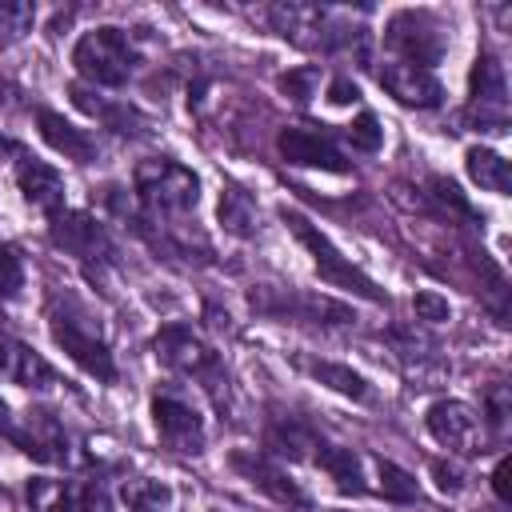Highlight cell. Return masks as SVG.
<instances>
[{"mask_svg":"<svg viewBox=\"0 0 512 512\" xmlns=\"http://www.w3.org/2000/svg\"><path fill=\"white\" fill-rule=\"evenodd\" d=\"M48 332H52L56 348L76 368H84L88 376H96L104 384L116 380V360H112V352L104 344V332H100V324L92 320V312L80 300L52 296V304H48Z\"/></svg>","mask_w":512,"mask_h":512,"instance_id":"obj_1","label":"cell"},{"mask_svg":"<svg viewBox=\"0 0 512 512\" xmlns=\"http://www.w3.org/2000/svg\"><path fill=\"white\" fill-rule=\"evenodd\" d=\"M152 348H156V360H160L164 368L192 376V380L212 396V404L224 412V404H228V372H224V360H220L188 324H164V328L156 332Z\"/></svg>","mask_w":512,"mask_h":512,"instance_id":"obj_2","label":"cell"},{"mask_svg":"<svg viewBox=\"0 0 512 512\" xmlns=\"http://www.w3.org/2000/svg\"><path fill=\"white\" fill-rule=\"evenodd\" d=\"M136 196L148 216H184L200 200V180L180 160L156 156L136 164Z\"/></svg>","mask_w":512,"mask_h":512,"instance_id":"obj_3","label":"cell"},{"mask_svg":"<svg viewBox=\"0 0 512 512\" xmlns=\"http://www.w3.org/2000/svg\"><path fill=\"white\" fill-rule=\"evenodd\" d=\"M72 64H76V72L88 84H96V88H120V84H128V76L136 68V48H132V40H128L124 28L104 24V28H92V32H84L76 40Z\"/></svg>","mask_w":512,"mask_h":512,"instance_id":"obj_4","label":"cell"},{"mask_svg":"<svg viewBox=\"0 0 512 512\" xmlns=\"http://www.w3.org/2000/svg\"><path fill=\"white\" fill-rule=\"evenodd\" d=\"M280 220L288 224V232L304 244V252L312 256V264H316V272L328 280V284H336V288H348V292H356V296H364V300H372V304H384L388 296L356 268V264H348L340 252H336V244L304 216V212H296V208H280Z\"/></svg>","mask_w":512,"mask_h":512,"instance_id":"obj_5","label":"cell"},{"mask_svg":"<svg viewBox=\"0 0 512 512\" xmlns=\"http://www.w3.org/2000/svg\"><path fill=\"white\" fill-rule=\"evenodd\" d=\"M268 20L296 48H336L356 36L348 28H336L332 12L316 8V4H276V8H268Z\"/></svg>","mask_w":512,"mask_h":512,"instance_id":"obj_6","label":"cell"},{"mask_svg":"<svg viewBox=\"0 0 512 512\" xmlns=\"http://www.w3.org/2000/svg\"><path fill=\"white\" fill-rule=\"evenodd\" d=\"M472 88V108L468 116L484 128V132H508V76L504 64L492 52H480L468 76Z\"/></svg>","mask_w":512,"mask_h":512,"instance_id":"obj_7","label":"cell"},{"mask_svg":"<svg viewBox=\"0 0 512 512\" xmlns=\"http://www.w3.org/2000/svg\"><path fill=\"white\" fill-rule=\"evenodd\" d=\"M48 236H52L56 248H64L68 256H76L80 264H108L116 256L112 236L88 212H56L52 224H48Z\"/></svg>","mask_w":512,"mask_h":512,"instance_id":"obj_8","label":"cell"},{"mask_svg":"<svg viewBox=\"0 0 512 512\" xmlns=\"http://www.w3.org/2000/svg\"><path fill=\"white\" fill-rule=\"evenodd\" d=\"M384 44L404 56L400 64H416V68H428V64H436V60L444 56V36H440V28L432 24L428 12H412V8H404V12H396V16L388 20Z\"/></svg>","mask_w":512,"mask_h":512,"instance_id":"obj_9","label":"cell"},{"mask_svg":"<svg viewBox=\"0 0 512 512\" xmlns=\"http://www.w3.org/2000/svg\"><path fill=\"white\" fill-rule=\"evenodd\" d=\"M428 432L456 456H476L484 452V420L472 404L464 400H436L424 416Z\"/></svg>","mask_w":512,"mask_h":512,"instance_id":"obj_10","label":"cell"},{"mask_svg":"<svg viewBox=\"0 0 512 512\" xmlns=\"http://www.w3.org/2000/svg\"><path fill=\"white\" fill-rule=\"evenodd\" d=\"M152 424L172 452H204V420L180 392L152 396Z\"/></svg>","mask_w":512,"mask_h":512,"instance_id":"obj_11","label":"cell"},{"mask_svg":"<svg viewBox=\"0 0 512 512\" xmlns=\"http://www.w3.org/2000/svg\"><path fill=\"white\" fill-rule=\"evenodd\" d=\"M0 380L16 384V388H36V392H48V388H60V372L32 348L24 344L20 336H12L8 328H0Z\"/></svg>","mask_w":512,"mask_h":512,"instance_id":"obj_12","label":"cell"},{"mask_svg":"<svg viewBox=\"0 0 512 512\" xmlns=\"http://www.w3.org/2000/svg\"><path fill=\"white\" fill-rule=\"evenodd\" d=\"M248 304L264 316H292V320H316V324L348 320V308L328 296H304V292H280V288H256L248 292Z\"/></svg>","mask_w":512,"mask_h":512,"instance_id":"obj_13","label":"cell"},{"mask_svg":"<svg viewBox=\"0 0 512 512\" xmlns=\"http://www.w3.org/2000/svg\"><path fill=\"white\" fill-rule=\"evenodd\" d=\"M8 440H12L20 452H28L32 460H40V464H64V460H68V436H64L60 420H56L48 408L24 412V420L12 428Z\"/></svg>","mask_w":512,"mask_h":512,"instance_id":"obj_14","label":"cell"},{"mask_svg":"<svg viewBox=\"0 0 512 512\" xmlns=\"http://www.w3.org/2000/svg\"><path fill=\"white\" fill-rule=\"evenodd\" d=\"M380 84L404 108H440L444 104V84L428 68H416V64H384Z\"/></svg>","mask_w":512,"mask_h":512,"instance_id":"obj_15","label":"cell"},{"mask_svg":"<svg viewBox=\"0 0 512 512\" xmlns=\"http://www.w3.org/2000/svg\"><path fill=\"white\" fill-rule=\"evenodd\" d=\"M276 148L288 164L296 168H328V172H348V160L340 156V148L316 132V128H280Z\"/></svg>","mask_w":512,"mask_h":512,"instance_id":"obj_16","label":"cell"},{"mask_svg":"<svg viewBox=\"0 0 512 512\" xmlns=\"http://www.w3.org/2000/svg\"><path fill=\"white\" fill-rule=\"evenodd\" d=\"M16 188L32 208H40L48 216H56L64 208V176L36 156L16 152Z\"/></svg>","mask_w":512,"mask_h":512,"instance_id":"obj_17","label":"cell"},{"mask_svg":"<svg viewBox=\"0 0 512 512\" xmlns=\"http://www.w3.org/2000/svg\"><path fill=\"white\" fill-rule=\"evenodd\" d=\"M232 468H236L248 484H256L264 496H272L276 504H292V508H304V504H308V496L300 492V484H296L284 468H276L272 460H264V456L236 452V456H232Z\"/></svg>","mask_w":512,"mask_h":512,"instance_id":"obj_18","label":"cell"},{"mask_svg":"<svg viewBox=\"0 0 512 512\" xmlns=\"http://www.w3.org/2000/svg\"><path fill=\"white\" fill-rule=\"evenodd\" d=\"M36 124H40V136L48 140V148H56L64 160H76V164H92V160H96V140H92L84 128L68 124L60 112L40 108V112H36Z\"/></svg>","mask_w":512,"mask_h":512,"instance_id":"obj_19","label":"cell"},{"mask_svg":"<svg viewBox=\"0 0 512 512\" xmlns=\"http://www.w3.org/2000/svg\"><path fill=\"white\" fill-rule=\"evenodd\" d=\"M72 104L76 108H84L88 116H96L104 128H112V132H120V136H140L144 132V116L136 112V108H128V104H112V100H104V96H96V92H88V88H72Z\"/></svg>","mask_w":512,"mask_h":512,"instance_id":"obj_20","label":"cell"},{"mask_svg":"<svg viewBox=\"0 0 512 512\" xmlns=\"http://www.w3.org/2000/svg\"><path fill=\"white\" fill-rule=\"evenodd\" d=\"M312 460H316V464L336 480V488H340V492H348V496H360V492H364L360 456H356L352 448H340V444H316Z\"/></svg>","mask_w":512,"mask_h":512,"instance_id":"obj_21","label":"cell"},{"mask_svg":"<svg viewBox=\"0 0 512 512\" xmlns=\"http://www.w3.org/2000/svg\"><path fill=\"white\" fill-rule=\"evenodd\" d=\"M464 164H468V176H472L480 188H488V192H496V196H508V188H512V168H508V160H504L500 152L476 144V148L464 152Z\"/></svg>","mask_w":512,"mask_h":512,"instance_id":"obj_22","label":"cell"},{"mask_svg":"<svg viewBox=\"0 0 512 512\" xmlns=\"http://www.w3.org/2000/svg\"><path fill=\"white\" fill-rule=\"evenodd\" d=\"M296 364H300L308 376H316L320 384H328L332 392H340V396H352V400H368V380H364L360 372H352L348 364L312 360V356H296Z\"/></svg>","mask_w":512,"mask_h":512,"instance_id":"obj_23","label":"cell"},{"mask_svg":"<svg viewBox=\"0 0 512 512\" xmlns=\"http://www.w3.org/2000/svg\"><path fill=\"white\" fill-rule=\"evenodd\" d=\"M216 216H220L224 232H232V236H252L256 232V204L244 188H224L220 204H216Z\"/></svg>","mask_w":512,"mask_h":512,"instance_id":"obj_24","label":"cell"},{"mask_svg":"<svg viewBox=\"0 0 512 512\" xmlns=\"http://www.w3.org/2000/svg\"><path fill=\"white\" fill-rule=\"evenodd\" d=\"M264 444L276 452V456H288V460H300V456H308V448H316L320 440L300 424V420H276L272 428H268V436H264Z\"/></svg>","mask_w":512,"mask_h":512,"instance_id":"obj_25","label":"cell"},{"mask_svg":"<svg viewBox=\"0 0 512 512\" xmlns=\"http://www.w3.org/2000/svg\"><path fill=\"white\" fill-rule=\"evenodd\" d=\"M28 504H32V512H76V484L72 480H32Z\"/></svg>","mask_w":512,"mask_h":512,"instance_id":"obj_26","label":"cell"},{"mask_svg":"<svg viewBox=\"0 0 512 512\" xmlns=\"http://www.w3.org/2000/svg\"><path fill=\"white\" fill-rule=\"evenodd\" d=\"M120 496H124L128 512H160V508L172 500V492H168L160 480H144V476L124 480V484H120Z\"/></svg>","mask_w":512,"mask_h":512,"instance_id":"obj_27","label":"cell"},{"mask_svg":"<svg viewBox=\"0 0 512 512\" xmlns=\"http://www.w3.org/2000/svg\"><path fill=\"white\" fill-rule=\"evenodd\" d=\"M32 20H36V8L28 0H0V48L24 40L32 32Z\"/></svg>","mask_w":512,"mask_h":512,"instance_id":"obj_28","label":"cell"},{"mask_svg":"<svg viewBox=\"0 0 512 512\" xmlns=\"http://www.w3.org/2000/svg\"><path fill=\"white\" fill-rule=\"evenodd\" d=\"M428 196L440 204V212H444V216L452 212L456 220H472V224L480 220V216H476V208L468 204V196H464L448 176H432V180H428Z\"/></svg>","mask_w":512,"mask_h":512,"instance_id":"obj_29","label":"cell"},{"mask_svg":"<svg viewBox=\"0 0 512 512\" xmlns=\"http://www.w3.org/2000/svg\"><path fill=\"white\" fill-rule=\"evenodd\" d=\"M376 472H380V492L388 496V500H400V504H408V500H416L420 496V488H416V480L400 468V464H392V460H380L376 464Z\"/></svg>","mask_w":512,"mask_h":512,"instance_id":"obj_30","label":"cell"},{"mask_svg":"<svg viewBox=\"0 0 512 512\" xmlns=\"http://www.w3.org/2000/svg\"><path fill=\"white\" fill-rule=\"evenodd\" d=\"M344 140H348L356 152H376V148L384 144V128H380V120H376L372 112H360V116L344 128Z\"/></svg>","mask_w":512,"mask_h":512,"instance_id":"obj_31","label":"cell"},{"mask_svg":"<svg viewBox=\"0 0 512 512\" xmlns=\"http://www.w3.org/2000/svg\"><path fill=\"white\" fill-rule=\"evenodd\" d=\"M280 92H288L296 104H308L312 100V92H316V84H320V68H312V64H304V68H288V72H280Z\"/></svg>","mask_w":512,"mask_h":512,"instance_id":"obj_32","label":"cell"},{"mask_svg":"<svg viewBox=\"0 0 512 512\" xmlns=\"http://www.w3.org/2000/svg\"><path fill=\"white\" fill-rule=\"evenodd\" d=\"M20 288H24V264L8 244H0V300L20 296Z\"/></svg>","mask_w":512,"mask_h":512,"instance_id":"obj_33","label":"cell"},{"mask_svg":"<svg viewBox=\"0 0 512 512\" xmlns=\"http://www.w3.org/2000/svg\"><path fill=\"white\" fill-rule=\"evenodd\" d=\"M412 312H416V320H424V324H440V320L452 316V308H448V300H444L440 292H416V296H412Z\"/></svg>","mask_w":512,"mask_h":512,"instance_id":"obj_34","label":"cell"},{"mask_svg":"<svg viewBox=\"0 0 512 512\" xmlns=\"http://www.w3.org/2000/svg\"><path fill=\"white\" fill-rule=\"evenodd\" d=\"M76 512H112V496L100 480L76 484Z\"/></svg>","mask_w":512,"mask_h":512,"instance_id":"obj_35","label":"cell"},{"mask_svg":"<svg viewBox=\"0 0 512 512\" xmlns=\"http://www.w3.org/2000/svg\"><path fill=\"white\" fill-rule=\"evenodd\" d=\"M432 480L444 496H456L464 492V468L460 464H448V460H432Z\"/></svg>","mask_w":512,"mask_h":512,"instance_id":"obj_36","label":"cell"},{"mask_svg":"<svg viewBox=\"0 0 512 512\" xmlns=\"http://www.w3.org/2000/svg\"><path fill=\"white\" fill-rule=\"evenodd\" d=\"M328 100H332V104H356V100H360V88H356L348 76H336V80L328 84Z\"/></svg>","mask_w":512,"mask_h":512,"instance_id":"obj_37","label":"cell"},{"mask_svg":"<svg viewBox=\"0 0 512 512\" xmlns=\"http://www.w3.org/2000/svg\"><path fill=\"white\" fill-rule=\"evenodd\" d=\"M492 492H496L504 504L512 500V492H508V456H504V460L496 464V472H492Z\"/></svg>","mask_w":512,"mask_h":512,"instance_id":"obj_38","label":"cell"},{"mask_svg":"<svg viewBox=\"0 0 512 512\" xmlns=\"http://www.w3.org/2000/svg\"><path fill=\"white\" fill-rule=\"evenodd\" d=\"M12 428H16V420H12V412H8V404L0 400V436H12Z\"/></svg>","mask_w":512,"mask_h":512,"instance_id":"obj_39","label":"cell"},{"mask_svg":"<svg viewBox=\"0 0 512 512\" xmlns=\"http://www.w3.org/2000/svg\"><path fill=\"white\" fill-rule=\"evenodd\" d=\"M8 104H12V84H8L4 76H0V112H4Z\"/></svg>","mask_w":512,"mask_h":512,"instance_id":"obj_40","label":"cell"},{"mask_svg":"<svg viewBox=\"0 0 512 512\" xmlns=\"http://www.w3.org/2000/svg\"><path fill=\"white\" fill-rule=\"evenodd\" d=\"M4 156H16V144H12L8 136H0V160H4Z\"/></svg>","mask_w":512,"mask_h":512,"instance_id":"obj_41","label":"cell"}]
</instances>
